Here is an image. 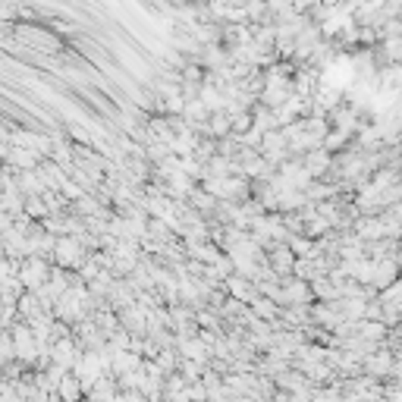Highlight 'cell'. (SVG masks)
Instances as JSON below:
<instances>
[{
    "label": "cell",
    "instance_id": "1",
    "mask_svg": "<svg viewBox=\"0 0 402 402\" xmlns=\"http://www.w3.org/2000/svg\"><path fill=\"white\" fill-rule=\"evenodd\" d=\"M396 280H399V264H396V258H384V261H374V277H371V286L377 289V293H384V289H390Z\"/></svg>",
    "mask_w": 402,
    "mask_h": 402
},
{
    "label": "cell",
    "instance_id": "5",
    "mask_svg": "<svg viewBox=\"0 0 402 402\" xmlns=\"http://www.w3.org/2000/svg\"><path fill=\"white\" fill-rule=\"evenodd\" d=\"M270 268H274L277 274H289V270H296V255H293V249H286V245H274Z\"/></svg>",
    "mask_w": 402,
    "mask_h": 402
},
{
    "label": "cell",
    "instance_id": "7",
    "mask_svg": "<svg viewBox=\"0 0 402 402\" xmlns=\"http://www.w3.org/2000/svg\"><path fill=\"white\" fill-rule=\"evenodd\" d=\"M60 393H63V399H67V402H79V396H82V384L76 380V374H69V377L60 380Z\"/></svg>",
    "mask_w": 402,
    "mask_h": 402
},
{
    "label": "cell",
    "instance_id": "6",
    "mask_svg": "<svg viewBox=\"0 0 402 402\" xmlns=\"http://www.w3.org/2000/svg\"><path fill=\"white\" fill-rule=\"evenodd\" d=\"M359 236L371 239V242L377 239V242H380V239H384V220H380V217H365L359 223Z\"/></svg>",
    "mask_w": 402,
    "mask_h": 402
},
{
    "label": "cell",
    "instance_id": "2",
    "mask_svg": "<svg viewBox=\"0 0 402 402\" xmlns=\"http://www.w3.org/2000/svg\"><path fill=\"white\" fill-rule=\"evenodd\" d=\"M54 258H57V264H63V268H79L85 255H82L79 239H60L57 249H54Z\"/></svg>",
    "mask_w": 402,
    "mask_h": 402
},
{
    "label": "cell",
    "instance_id": "4",
    "mask_svg": "<svg viewBox=\"0 0 402 402\" xmlns=\"http://www.w3.org/2000/svg\"><path fill=\"white\" fill-rule=\"evenodd\" d=\"M302 167L308 176H321V173H327L330 167V151H324V148H314V151L302 154Z\"/></svg>",
    "mask_w": 402,
    "mask_h": 402
},
{
    "label": "cell",
    "instance_id": "3",
    "mask_svg": "<svg viewBox=\"0 0 402 402\" xmlns=\"http://www.w3.org/2000/svg\"><path fill=\"white\" fill-rule=\"evenodd\" d=\"M368 377H393V352H377L365 359Z\"/></svg>",
    "mask_w": 402,
    "mask_h": 402
},
{
    "label": "cell",
    "instance_id": "8",
    "mask_svg": "<svg viewBox=\"0 0 402 402\" xmlns=\"http://www.w3.org/2000/svg\"><path fill=\"white\" fill-rule=\"evenodd\" d=\"M251 308H255L261 317H277V305L270 299H251Z\"/></svg>",
    "mask_w": 402,
    "mask_h": 402
}]
</instances>
